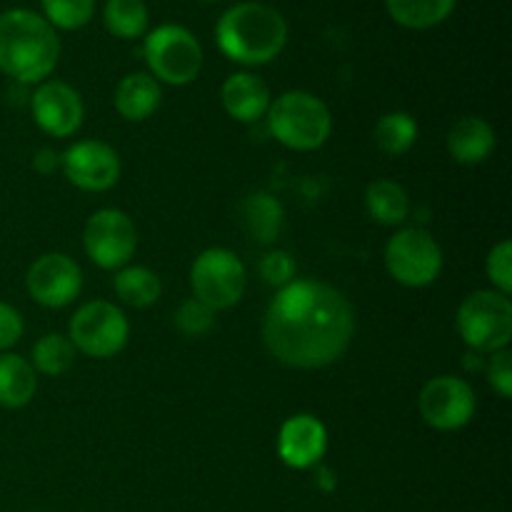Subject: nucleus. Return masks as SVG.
<instances>
[{
  "label": "nucleus",
  "mask_w": 512,
  "mask_h": 512,
  "mask_svg": "<svg viewBox=\"0 0 512 512\" xmlns=\"http://www.w3.org/2000/svg\"><path fill=\"white\" fill-rule=\"evenodd\" d=\"M353 333L350 300L320 280H293L265 310V345L290 368L313 370L335 363L348 350Z\"/></svg>",
  "instance_id": "nucleus-1"
},
{
  "label": "nucleus",
  "mask_w": 512,
  "mask_h": 512,
  "mask_svg": "<svg viewBox=\"0 0 512 512\" xmlns=\"http://www.w3.org/2000/svg\"><path fill=\"white\" fill-rule=\"evenodd\" d=\"M60 40L38 13L15 8L0 13V70L20 83H38L55 68Z\"/></svg>",
  "instance_id": "nucleus-2"
},
{
  "label": "nucleus",
  "mask_w": 512,
  "mask_h": 512,
  "mask_svg": "<svg viewBox=\"0 0 512 512\" xmlns=\"http://www.w3.org/2000/svg\"><path fill=\"white\" fill-rule=\"evenodd\" d=\"M218 48L235 63L260 65L278 58L288 40V23L265 3H240L225 10L215 28Z\"/></svg>",
  "instance_id": "nucleus-3"
},
{
  "label": "nucleus",
  "mask_w": 512,
  "mask_h": 512,
  "mask_svg": "<svg viewBox=\"0 0 512 512\" xmlns=\"http://www.w3.org/2000/svg\"><path fill=\"white\" fill-rule=\"evenodd\" d=\"M268 128L293 150H315L330 138L333 118L328 105L305 90H290L268 108Z\"/></svg>",
  "instance_id": "nucleus-4"
},
{
  "label": "nucleus",
  "mask_w": 512,
  "mask_h": 512,
  "mask_svg": "<svg viewBox=\"0 0 512 512\" xmlns=\"http://www.w3.org/2000/svg\"><path fill=\"white\" fill-rule=\"evenodd\" d=\"M458 330L478 353H498L512 338V303L498 290H478L468 295L458 310Z\"/></svg>",
  "instance_id": "nucleus-5"
},
{
  "label": "nucleus",
  "mask_w": 512,
  "mask_h": 512,
  "mask_svg": "<svg viewBox=\"0 0 512 512\" xmlns=\"http://www.w3.org/2000/svg\"><path fill=\"white\" fill-rule=\"evenodd\" d=\"M145 60L155 78L170 85H185L200 73L203 50L183 25H160L145 38Z\"/></svg>",
  "instance_id": "nucleus-6"
},
{
  "label": "nucleus",
  "mask_w": 512,
  "mask_h": 512,
  "mask_svg": "<svg viewBox=\"0 0 512 512\" xmlns=\"http://www.w3.org/2000/svg\"><path fill=\"white\" fill-rule=\"evenodd\" d=\"M195 300L210 310H225L238 303L245 293V268L235 253L225 248H210L195 258L190 270Z\"/></svg>",
  "instance_id": "nucleus-7"
},
{
  "label": "nucleus",
  "mask_w": 512,
  "mask_h": 512,
  "mask_svg": "<svg viewBox=\"0 0 512 512\" xmlns=\"http://www.w3.org/2000/svg\"><path fill=\"white\" fill-rule=\"evenodd\" d=\"M385 265L400 285L423 288L433 283L443 270V250L425 230H400L385 248Z\"/></svg>",
  "instance_id": "nucleus-8"
},
{
  "label": "nucleus",
  "mask_w": 512,
  "mask_h": 512,
  "mask_svg": "<svg viewBox=\"0 0 512 512\" xmlns=\"http://www.w3.org/2000/svg\"><path fill=\"white\" fill-rule=\"evenodd\" d=\"M130 325L123 310L105 300L83 305L70 320V343L93 358H113L128 343Z\"/></svg>",
  "instance_id": "nucleus-9"
},
{
  "label": "nucleus",
  "mask_w": 512,
  "mask_h": 512,
  "mask_svg": "<svg viewBox=\"0 0 512 512\" xmlns=\"http://www.w3.org/2000/svg\"><path fill=\"white\" fill-rule=\"evenodd\" d=\"M85 253L90 255L95 265L105 270L123 268L135 253L138 233H135L133 220L125 213L113 208L98 210L93 218L85 223L83 233Z\"/></svg>",
  "instance_id": "nucleus-10"
},
{
  "label": "nucleus",
  "mask_w": 512,
  "mask_h": 512,
  "mask_svg": "<svg viewBox=\"0 0 512 512\" xmlns=\"http://www.w3.org/2000/svg\"><path fill=\"white\" fill-rule=\"evenodd\" d=\"M420 413L425 423L438 430H458L475 413V393L465 380L440 375L420 393Z\"/></svg>",
  "instance_id": "nucleus-11"
},
{
  "label": "nucleus",
  "mask_w": 512,
  "mask_h": 512,
  "mask_svg": "<svg viewBox=\"0 0 512 512\" xmlns=\"http://www.w3.org/2000/svg\"><path fill=\"white\" fill-rule=\"evenodd\" d=\"M83 288L78 263L63 253H48L28 270V293L45 308H63L73 303Z\"/></svg>",
  "instance_id": "nucleus-12"
},
{
  "label": "nucleus",
  "mask_w": 512,
  "mask_h": 512,
  "mask_svg": "<svg viewBox=\"0 0 512 512\" xmlns=\"http://www.w3.org/2000/svg\"><path fill=\"white\" fill-rule=\"evenodd\" d=\"M63 170L65 178L78 185L80 190L103 193L118 183L120 158L110 145L100 143V140H83L65 150Z\"/></svg>",
  "instance_id": "nucleus-13"
},
{
  "label": "nucleus",
  "mask_w": 512,
  "mask_h": 512,
  "mask_svg": "<svg viewBox=\"0 0 512 512\" xmlns=\"http://www.w3.org/2000/svg\"><path fill=\"white\" fill-rule=\"evenodd\" d=\"M33 118L53 138H68L83 123V100L70 85L50 80L35 90Z\"/></svg>",
  "instance_id": "nucleus-14"
},
{
  "label": "nucleus",
  "mask_w": 512,
  "mask_h": 512,
  "mask_svg": "<svg viewBox=\"0 0 512 512\" xmlns=\"http://www.w3.org/2000/svg\"><path fill=\"white\" fill-rule=\"evenodd\" d=\"M325 448H328V433L313 415H295L280 428L278 453L290 468H310L323 458Z\"/></svg>",
  "instance_id": "nucleus-15"
},
{
  "label": "nucleus",
  "mask_w": 512,
  "mask_h": 512,
  "mask_svg": "<svg viewBox=\"0 0 512 512\" xmlns=\"http://www.w3.org/2000/svg\"><path fill=\"white\" fill-rule=\"evenodd\" d=\"M223 105L230 118L240 123H255L270 108V90L258 75L235 73L223 85Z\"/></svg>",
  "instance_id": "nucleus-16"
},
{
  "label": "nucleus",
  "mask_w": 512,
  "mask_h": 512,
  "mask_svg": "<svg viewBox=\"0 0 512 512\" xmlns=\"http://www.w3.org/2000/svg\"><path fill=\"white\" fill-rule=\"evenodd\" d=\"M448 150L458 163L478 165L495 150V130L483 118H463L448 135Z\"/></svg>",
  "instance_id": "nucleus-17"
},
{
  "label": "nucleus",
  "mask_w": 512,
  "mask_h": 512,
  "mask_svg": "<svg viewBox=\"0 0 512 512\" xmlns=\"http://www.w3.org/2000/svg\"><path fill=\"white\" fill-rule=\"evenodd\" d=\"M240 223H243L250 240H255L260 245L273 243L285 223L283 205L278 203V198H273L268 193L248 195L240 203Z\"/></svg>",
  "instance_id": "nucleus-18"
},
{
  "label": "nucleus",
  "mask_w": 512,
  "mask_h": 512,
  "mask_svg": "<svg viewBox=\"0 0 512 512\" xmlns=\"http://www.w3.org/2000/svg\"><path fill=\"white\" fill-rule=\"evenodd\" d=\"M160 85L153 75L130 73L115 88V108L125 120H145L158 110Z\"/></svg>",
  "instance_id": "nucleus-19"
},
{
  "label": "nucleus",
  "mask_w": 512,
  "mask_h": 512,
  "mask_svg": "<svg viewBox=\"0 0 512 512\" xmlns=\"http://www.w3.org/2000/svg\"><path fill=\"white\" fill-rule=\"evenodd\" d=\"M38 380L33 365L20 355H0V405L3 408H23L33 400Z\"/></svg>",
  "instance_id": "nucleus-20"
},
{
  "label": "nucleus",
  "mask_w": 512,
  "mask_h": 512,
  "mask_svg": "<svg viewBox=\"0 0 512 512\" xmlns=\"http://www.w3.org/2000/svg\"><path fill=\"white\" fill-rule=\"evenodd\" d=\"M365 208L380 225H400L410 213V200L403 185L393 180H375L365 193Z\"/></svg>",
  "instance_id": "nucleus-21"
},
{
  "label": "nucleus",
  "mask_w": 512,
  "mask_h": 512,
  "mask_svg": "<svg viewBox=\"0 0 512 512\" xmlns=\"http://www.w3.org/2000/svg\"><path fill=\"white\" fill-rule=\"evenodd\" d=\"M388 13L405 28L425 30L443 23L455 8V0H385Z\"/></svg>",
  "instance_id": "nucleus-22"
},
{
  "label": "nucleus",
  "mask_w": 512,
  "mask_h": 512,
  "mask_svg": "<svg viewBox=\"0 0 512 512\" xmlns=\"http://www.w3.org/2000/svg\"><path fill=\"white\" fill-rule=\"evenodd\" d=\"M115 293L123 303L133 305V308H148L163 293V285H160V278L148 268H140V265H133V268H125L115 275L113 280Z\"/></svg>",
  "instance_id": "nucleus-23"
},
{
  "label": "nucleus",
  "mask_w": 512,
  "mask_h": 512,
  "mask_svg": "<svg viewBox=\"0 0 512 512\" xmlns=\"http://www.w3.org/2000/svg\"><path fill=\"white\" fill-rule=\"evenodd\" d=\"M418 138V125L408 113H388L375 125V143L388 155H405Z\"/></svg>",
  "instance_id": "nucleus-24"
},
{
  "label": "nucleus",
  "mask_w": 512,
  "mask_h": 512,
  "mask_svg": "<svg viewBox=\"0 0 512 512\" xmlns=\"http://www.w3.org/2000/svg\"><path fill=\"white\" fill-rule=\"evenodd\" d=\"M103 20L105 28L118 38H138L148 28V8L143 0H108Z\"/></svg>",
  "instance_id": "nucleus-25"
},
{
  "label": "nucleus",
  "mask_w": 512,
  "mask_h": 512,
  "mask_svg": "<svg viewBox=\"0 0 512 512\" xmlns=\"http://www.w3.org/2000/svg\"><path fill=\"white\" fill-rule=\"evenodd\" d=\"M75 348L70 338L58 333L43 335L38 343L33 345V365L43 375H63L65 370L73 365Z\"/></svg>",
  "instance_id": "nucleus-26"
},
{
  "label": "nucleus",
  "mask_w": 512,
  "mask_h": 512,
  "mask_svg": "<svg viewBox=\"0 0 512 512\" xmlns=\"http://www.w3.org/2000/svg\"><path fill=\"white\" fill-rule=\"evenodd\" d=\"M50 25L63 30H78L93 18L95 0H43Z\"/></svg>",
  "instance_id": "nucleus-27"
},
{
  "label": "nucleus",
  "mask_w": 512,
  "mask_h": 512,
  "mask_svg": "<svg viewBox=\"0 0 512 512\" xmlns=\"http://www.w3.org/2000/svg\"><path fill=\"white\" fill-rule=\"evenodd\" d=\"M175 328L185 338H200V335H205L213 328V310L195 298L185 300L178 308V313H175Z\"/></svg>",
  "instance_id": "nucleus-28"
},
{
  "label": "nucleus",
  "mask_w": 512,
  "mask_h": 512,
  "mask_svg": "<svg viewBox=\"0 0 512 512\" xmlns=\"http://www.w3.org/2000/svg\"><path fill=\"white\" fill-rule=\"evenodd\" d=\"M295 275V260L290 258L285 250H273V253L263 255L260 260V278L268 285H278L285 288L288 283H293Z\"/></svg>",
  "instance_id": "nucleus-29"
},
{
  "label": "nucleus",
  "mask_w": 512,
  "mask_h": 512,
  "mask_svg": "<svg viewBox=\"0 0 512 512\" xmlns=\"http://www.w3.org/2000/svg\"><path fill=\"white\" fill-rule=\"evenodd\" d=\"M488 278L498 285V293L508 295L512 290V248L508 240L495 245L488 255Z\"/></svg>",
  "instance_id": "nucleus-30"
},
{
  "label": "nucleus",
  "mask_w": 512,
  "mask_h": 512,
  "mask_svg": "<svg viewBox=\"0 0 512 512\" xmlns=\"http://www.w3.org/2000/svg\"><path fill=\"white\" fill-rule=\"evenodd\" d=\"M488 380L495 390L500 393V398H510L512 395V363L508 350H498L493 353L488 365Z\"/></svg>",
  "instance_id": "nucleus-31"
},
{
  "label": "nucleus",
  "mask_w": 512,
  "mask_h": 512,
  "mask_svg": "<svg viewBox=\"0 0 512 512\" xmlns=\"http://www.w3.org/2000/svg\"><path fill=\"white\" fill-rule=\"evenodd\" d=\"M23 338V318L8 303H0V350L13 348Z\"/></svg>",
  "instance_id": "nucleus-32"
},
{
  "label": "nucleus",
  "mask_w": 512,
  "mask_h": 512,
  "mask_svg": "<svg viewBox=\"0 0 512 512\" xmlns=\"http://www.w3.org/2000/svg\"><path fill=\"white\" fill-rule=\"evenodd\" d=\"M33 168L38 170V173H43V175L53 173V170L58 168V155H55L50 148H43V150H40V153L33 158Z\"/></svg>",
  "instance_id": "nucleus-33"
},
{
  "label": "nucleus",
  "mask_w": 512,
  "mask_h": 512,
  "mask_svg": "<svg viewBox=\"0 0 512 512\" xmlns=\"http://www.w3.org/2000/svg\"><path fill=\"white\" fill-rule=\"evenodd\" d=\"M205 3H213V0H205Z\"/></svg>",
  "instance_id": "nucleus-34"
}]
</instances>
